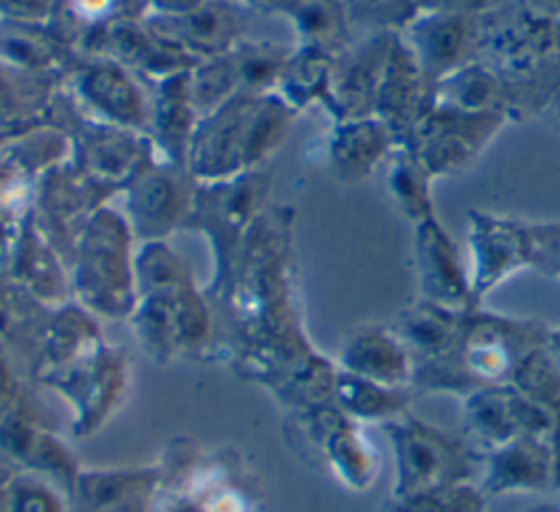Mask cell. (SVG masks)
<instances>
[{
  "mask_svg": "<svg viewBox=\"0 0 560 512\" xmlns=\"http://www.w3.org/2000/svg\"><path fill=\"white\" fill-rule=\"evenodd\" d=\"M400 464L411 494L429 492L462 470V457L440 433L413 422L400 442ZM400 477V479H402Z\"/></svg>",
  "mask_w": 560,
  "mask_h": 512,
  "instance_id": "cell-1",
  "label": "cell"
},
{
  "mask_svg": "<svg viewBox=\"0 0 560 512\" xmlns=\"http://www.w3.org/2000/svg\"><path fill=\"white\" fill-rule=\"evenodd\" d=\"M534 411V407L521 405L508 392H486L470 400L468 407V429L486 442H505L523 424V414Z\"/></svg>",
  "mask_w": 560,
  "mask_h": 512,
  "instance_id": "cell-2",
  "label": "cell"
},
{
  "mask_svg": "<svg viewBox=\"0 0 560 512\" xmlns=\"http://www.w3.org/2000/svg\"><path fill=\"white\" fill-rule=\"evenodd\" d=\"M477 245H479V280L486 287L499 280L505 271H510L516 263H521L532 252V243H527L525 234L501 223H490L488 228L479 230Z\"/></svg>",
  "mask_w": 560,
  "mask_h": 512,
  "instance_id": "cell-3",
  "label": "cell"
},
{
  "mask_svg": "<svg viewBox=\"0 0 560 512\" xmlns=\"http://www.w3.org/2000/svg\"><path fill=\"white\" fill-rule=\"evenodd\" d=\"M545 475V459L532 440H516L512 449H505L503 455L494 464L492 481L494 488H512V486H534L540 484Z\"/></svg>",
  "mask_w": 560,
  "mask_h": 512,
  "instance_id": "cell-4",
  "label": "cell"
},
{
  "mask_svg": "<svg viewBox=\"0 0 560 512\" xmlns=\"http://www.w3.org/2000/svg\"><path fill=\"white\" fill-rule=\"evenodd\" d=\"M409 337H411V344L418 350L438 352V350H442L451 341L453 326H451V322L440 311L422 309V311L411 315Z\"/></svg>",
  "mask_w": 560,
  "mask_h": 512,
  "instance_id": "cell-5",
  "label": "cell"
},
{
  "mask_svg": "<svg viewBox=\"0 0 560 512\" xmlns=\"http://www.w3.org/2000/svg\"><path fill=\"white\" fill-rule=\"evenodd\" d=\"M427 55L433 61L453 59L462 44V26L457 22H435L427 31Z\"/></svg>",
  "mask_w": 560,
  "mask_h": 512,
  "instance_id": "cell-6",
  "label": "cell"
},
{
  "mask_svg": "<svg viewBox=\"0 0 560 512\" xmlns=\"http://www.w3.org/2000/svg\"><path fill=\"white\" fill-rule=\"evenodd\" d=\"M538 243L542 247L545 258H549V263L560 269V228L540 230L538 232Z\"/></svg>",
  "mask_w": 560,
  "mask_h": 512,
  "instance_id": "cell-7",
  "label": "cell"
}]
</instances>
